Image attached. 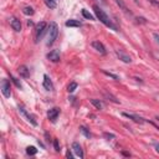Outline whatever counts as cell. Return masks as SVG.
I'll list each match as a JSON object with an SVG mask.
<instances>
[{"instance_id":"cell-33","label":"cell","mask_w":159,"mask_h":159,"mask_svg":"<svg viewBox=\"0 0 159 159\" xmlns=\"http://www.w3.org/2000/svg\"><path fill=\"white\" fill-rule=\"evenodd\" d=\"M154 148H155V150H157V153L159 154V143H154Z\"/></svg>"},{"instance_id":"cell-8","label":"cell","mask_w":159,"mask_h":159,"mask_svg":"<svg viewBox=\"0 0 159 159\" xmlns=\"http://www.w3.org/2000/svg\"><path fill=\"white\" fill-rule=\"evenodd\" d=\"M92 47H93L97 52H99L101 55H106V53H107V50H106L104 45H103L101 41H98V40H96V41L92 42Z\"/></svg>"},{"instance_id":"cell-28","label":"cell","mask_w":159,"mask_h":159,"mask_svg":"<svg viewBox=\"0 0 159 159\" xmlns=\"http://www.w3.org/2000/svg\"><path fill=\"white\" fill-rule=\"evenodd\" d=\"M53 147H55V150L56 152H60V144H58V140L57 139H53Z\"/></svg>"},{"instance_id":"cell-26","label":"cell","mask_w":159,"mask_h":159,"mask_svg":"<svg viewBox=\"0 0 159 159\" xmlns=\"http://www.w3.org/2000/svg\"><path fill=\"white\" fill-rule=\"evenodd\" d=\"M10 78H11V81H12V82L15 83V86H16L17 88H21V87H22V86H21V82H20V81H19L17 78H15V77H14L12 75H10Z\"/></svg>"},{"instance_id":"cell-17","label":"cell","mask_w":159,"mask_h":159,"mask_svg":"<svg viewBox=\"0 0 159 159\" xmlns=\"http://www.w3.org/2000/svg\"><path fill=\"white\" fill-rule=\"evenodd\" d=\"M89 102L97 108V109H103L104 108V104H103V102L102 101H99V99H94V98H92V99H89Z\"/></svg>"},{"instance_id":"cell-3","label":"cell","mask_w":159,"mask_h":159,"mask_svg":"<svg viewBox=\"0 0 159 159\" xmlns=\"http://www.w3.org/2000/svg\"><path fill=\"white\" fill-rule=\"evenodd\" d=\"M47 30V24L45 21H41L36 25V29H35V37H36V42L42 37V35L45 34V31Z\"/></svg>"},{"instance_id":"cell-37","label":"cell","mask_w":159,"mask_h":159,"mask_svg":"<svg viewBox=\"0 0 159 159\" xmlns=\"http://www.w3.org/2000/svg\"><path fill=\"white\" fill-rule=\"evenodd\" d=\"M134 1H135V2H137V0H134Z\"/></svg>"},{"instance_id":"cell-22","label":"cell","mask_w":159,"mask_h":159,"mask_svg":"<svg viewBox=\"0 0 159 159\" xmlns=\"http://www.w3.org/2000/svg\"><path fill=\"white\" fill-rule=\"evenodd\" d=\"M22 12L25 14V15H34V9L31 7V6H25L24 9H22Z\"/></svg>"},{"instance_id":"cell-32","label":"cell","mask_w":159,"mask_h":159,"mask_svg":"<svg viewBox=\"0 0 159 159\" xmlns=\"http://www.w3.org/2000/svg\"><path fill=\"white\" fill-rule=\"evenodd\" d=\"M153 36H154V39H155V41H157V42L159 43V34H157V32H155V34H153Z\"/></svg>"},{"instance_id":"cell-4","label":"cell","mask_w":159,"mask_h":159,"mask_svg":"<svg viewBox=\"0 0 159 159\" xmlns=\"http://www.w3.org/2000/svg\"><path fill=\"white\" fill-rule=\"evenodd\" d=\"M19 112H20V113H21V114H22V116H24V117H25V118H26V119H27V120H29L34 127H36V125H37V122H36L35 116H34V114H31V113H29V112H27L22 106H19Z\"/></svg>"},{"instance_id":"cell-34","label":"cell","mask_w":159,"mask_h":159,"mask_svg":"<svg viewBox=\"0 0 159 159\" xmlns=\"http://www.w3.org/2000/svg\"><path fill=\"white\" fill-rule=\"evenodd\" d=\"M97 1H98L99 4H102V5H106V4H107V1H106V0H97Z\"/></svg>"},{"instance_id":"cell-9","label":"cell","mask_w":159,"mask_h":159,"mask_svg":"<svg viewBox=\"0 0 159 159\" xmlns=\"http://www.w3.org/2000/svg\"><path fill=\"white\" fill-rule=\"evenodd\" d=\"M123 116H124L125 118H128V119H132V120L135 122V123H139V124L147 122L144 118H142V117H139V116H137V114H132V113H127V112H124Z\"/></svg>"},{"instance_id":"cell-30","label":"cell","mask_w":159,"mask_h":159,"mask_svg":"<svg viewBox=\"0 0 159 159\" xmlns=\"http://www.w3.org/2000/svg\"><path fill=\"white\" fill-rule=\"evenodd\" d=\"M135 20H137V22H142V24H145L147 22V20L144 17H137Z\"/></svg>"},{"instance_id":"cell-11","label":"cell","mask_w":159,"mask_h":159,"mask_svg":"<svg viewBox=\"0 0 159 159\" xmlns=\"http://www.w3.org/2000/svg\"><path fill=\"white\" fill-rule=\"evenodd\" d=\"M114 2L119 6V9H120V10H122L127 16H133V12L128 9V6L124 4V1H123V0H114Z\"/></svg>"},{"instance_id":"cell-35","label":"cell","mask_w":159,"mask_h":159,"mask_svg":"<svg viewBox=\"0 0 159 159\" xmlns=\"http://www.w3.org/2000/svg\"><path fill=\"white\" fill-rule=\"evenodd\" d=\"M122 153H123L124 155H127V157H129V155H130V154H129V153H127V152H122Z\"/></svg>"},{"instance_id":"cell-27","label":"cell","mask_w":159,"mask_h":159,"mask_svg":"<svg viewBox=\"0 0 159 159\" xmlns=\"http://www.w3.org/2000/svg\"><path fill=\"white\" fill-rule=\"evenodd\" d=\"M103 137H104L107 140H109V139H113L116 135H114L113 133H107V132H106V133H103Z\"/></svg>"},{"instance_id":"cell-2","label":"cell","mask_w":159,"mask_h":159,"mask_svg":"<svg viewBox=\"0 0 159 159\" xmlns=\"http://www.w3.org/2000/svg\"><path fill=\"white\" fill-rule=\"evenodd\" d=\"M57 36H58V25L52 21V22H50V26H48V36H47L46 45L47 46L53 45V42L56 41Z\"/></svg>"},{"instance_id":"cell-21","label":"cell","mask_w":159,"mask_h":159,"mask_svg":"<svg viewBox=\"0 0 159 159\" xmlns=\"http://www.w3.org/2000/svg\"><path fill=\"white\" fill-rule=\"evenodd\" d=\"M45 1V4H46V6L47 7H50V9H56V1L55 0H43Z\"/></svg>"},{"instance_id":"cell-10","label":"cell","mask_w":159,"mask_h":159,"mask_svg":"<svg viewBox=\"0 0 159 159\" xmlns=\"http://www.w3.org/2000/svg\"><path fill=\"white\" fill-rule=\"evenodd\" d=\"M72 150H73V153H75L77 157H80L81 159H83V158H84V154H83L82 147L80 145V143H78V142H73V143H72Z\"/></svg>"},{"instance_id":"cell-15","label":"cell","mask_w":159,"mask_h":159,"mask_svg":"<svg viewBox=\"0 0 159 159\" xmlns=\"http://www.w3.org/2000/svg\"><path fill=\"white\" fill-rule=\"evenodd\" d=\"M17 71H19L20 76H21V77H24V78H27V77L30 76V70H29V68H27L25 65L20 66V67L17 68Z\"/></svg>"},{"instance_id":"cell-24","label":"cell","mask_w":159,"mask_h":159,"mask_svg":"<svg viewBox=\"0 0 159 159\" xmlns=\"http://www.w3.org/2000/svg\"><path fill=\"white\" fill-rule=\"evenodd\" d=\"M102 72L106 75V76H108V77H112L113 80H116V81H119V77L117 76V75H114V73H112V72H107L106 70H102Z\"/></svg>"},{"instance_id":"cell-16","label":"cell","mask_w":159,"mask_h":159,"mask_svg":"<svg viewBox=\"0 0 159 159\" xmlns=\"http://www.w3.org/2000/svg\"><path fill=\"white\" fill-rule=\"evenodd\" d=\"M65 25H66V26H70V27H80V26L82 25V22L78 21V20L71 19V20H67V21L65 22Z\"/></svg>"},{"instance_id":"cell-36","label":"cell","mask_w":159,"mask_h":159,"mask_svg":"<svg viewBox=\"0 0 159 159\" xmlns=\"http://www.w3.org/2000/svg\"><path fill=\"white\" fill-rule=\"evenodd\" d=\"M155 119H157V122H159V116H157V117H155Z\"/></svg>"},{"instance_id":"cell-12","label":"cell","mask_w":159,"mask_h":159,"mask_svg":"<svg viewBox=\"0 0 159 159\" xmlns=\"http://www.w3.org/2000/svg\"><path fill=\"white\" fill-rule=\"evenodd\" d=\"M47 58L51 62H58L60 61V51L58 50H52L47 53Z\"/></svg>"},{"instance_id":"cell-14","label":"cell","mask_w":159,"mask_h":159,"mask_svg":"<svg viewBox=\"0 0 159 159\" xmlns=\"http://www.w3.org/2000/svg\"><path fill=\"white\" fill-rule=\"evenodd\" d=\"M10 26H11L12 30H15L16 32H20V31H21V22H20V20L16 19V17H11V20H10Z\"/></svg>"},{"instance_id":"cell-25","label":"cell","mask_w":159,"mask_h":159,"mask_svg":"<svg viewBox=\"0 0 159 159\" xmlns=\"http://www.w3.org/2000/svg\"><path fill=\"white\" fill-rule=\"evenodd\" d=\"M76 88H77V83H76V82H71V83L68 84V87H67V91H68L70 93H72V92H75Z\"/></svg>"},{"instance_id":"cell-13","label":"cell","mask_w":159,"mask_h":159,"mask_svg":"<svg viewBox=\"0 0 159 159\" xmlns=\"http://www.w3.org/2000/svg\"><path fill=\"white\" fill-rule=\"evenodd\" d=\"M42 86L46 91H53V83L52 81L50 80V77L47 75H43V82H42Z\"/></svg>"},{"instance_id":"cell-6","label":"cell","mask_w":159,"mask_h":159,"mask_svg":"<svg viewBox=\"0 0 159 159\" xmlns=\"http://www.w3.org/2000/svg\"><path fill=\"white\" fill-rule=\"evenodd\" d=\"M58 116H60V108H57V107H53V108L48 109V112H47V118H48L52 123H55V122L57 120Z\"/></svg>"},{"instance_id":"cell-19","label":"cell","mask_w":159,"mask_h":159,"mask_svg":"<svg viewBox=\"0 0 159 159\" xmlns=\"http://www.w3.org/2000/svg\"><path fill=\"white\" fill-rule=\"evenodd\" d=\"M82 15H83V17H84V19H88V20H94V16H93L91 12H88L86 9H82Z\"/></svg>"},{"instance_id":"cell-29","label":"cell","mask_w":159,"mask_h":159,"mask_svg":"<svg viewBox=\"0 0 159 159\" xmlns=\"http://www.w3.org/2000/svg\"><path fill=\"white\" fill-rule=\"evenodd\" d=\"M148 1H149L153 6H155V7H158V9H159V1H158V0H148Z\"/></svg>"},{"instance_id":"cell-5","label":"cell","mask_w":159,"mask_h":159,"mask_svg":"<svg viewBox=\"0 0 159 159\" xmlns=\"http://www.w3.org/2000/svg\"><path fill=\"white\" fill-rule=\"evenodd\" d=\"M1 93L5 98H10L11 96V87H10V82L7 80H2L1 81Z\"/></svg>"},{"instance_id":"cell-7","label":"cell","mask_w":159,"mask_h":159,"mask_svg":"<svg viewBox=\"0 0 159 159\" xmlns=\"http://www.w3.org/2000/svg\"><path fill=\"white\" fill-rule=\"evenodd\" d=\"M116 55H117V57H118L120 61H123L124 63H130V62H132L130 56H129L128 53H125L123 50H116Z\"/></svg>"},{"instance_id":"cell-31","label":"cell","mask_w":159,"mask_h":159,"mask_svg":"<svg viewBox=\"0 0 159 159\" xmlns=\"http://www.w3.org/2000/svg\"><path fill=\"white\" fill-rule=\"evenodd\" d=\"M66 158H68V159H72V158H73V154H72L70 150H67V152H66Z\"/></svg>"},{"instance_id":"cell-23","label":"cell","mask_w":159,"mask_h":159,"mask_svg":"<svg viewBox=\"0 0 159 159\" xmlns=\"http://www.w3.org/2000/svg\"><path fill=\"white\" fill-rule=\"evenodd\" d=\"M26 153H27L29 155H35V154L37 153V149L31 145V147H27V148H26Z\"/></svg>"},{"instance_id":"cell-1","label":"cell","mask_w":159,"mask_h":159,"mask_svg":"<svg viewBox=\"0 0 159 159\" xmlns=\"http://www.w3.org/2000/svg\"><path fill=\"white\" fill-rule=\"evenodd\" d=\"M93 11H94V14H96V16H97V19L103 24V25H106L107 27H109V29H112V30H114V31H117V26L112 22V20L108 17V15L98 6V5H93Z\"/></svg>"},{"instance_id":"cell-20","label":"cell","mask_w":159,"mask_h":159,"mask_svg":"<svg viewBox=\"0 0 159 159\" xmlns=\"http://www.w3.org/2000/svg\"><path fill=\"white\" fill-rule=\"evenodd\" d=\"M104 97H106V98H108L109 101H112L113 103H119V101H118L113 94H111V93H108V92H104Z\"/></svg>"},{"instance_id":"cell-18","label":"cell","mask_w":159,"mask_h":159,"mask_svg":"<svg viewBox=\"0 0 159 159\" xmlns=\"http://www.w3.org/2000/svg\"><path fill=\"white\" fill-rule=\"evenodd\" d=\"M80 130L82 132V134H83L86 138H91V137H92L91 132H89V130H88V129H87L84 125H81V127H80Z\"/></svg>"}]
</instances>
